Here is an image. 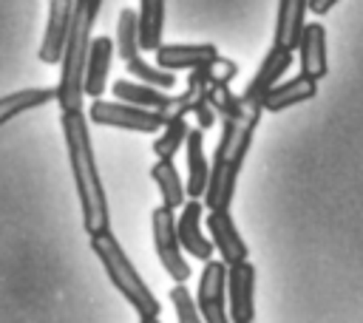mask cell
Segmentation results:
<instances>
[{"instance_id": "obj_1", "label": "cell", "mask_w": 363, "mask_h": 323, "mask_svg": "<svg viewBox=\"0 0 363 323\" xmlns=\"http://www.w3.org/2000/svg\"><path fill=\"white\" fill-rule=\"evenodd\" d=\"M204 99L213 105L221 122V139L210 162L204 198H207V210H227L235 193L238 170L247 159V150L252 144V133L258 128L264 108L258 102L241 99L238 94L230 91V85H210Z\"/></svg>"}, {"instance_id": "obj_2", "label": "cell", "mask_w": 363, "mask_h": 323, "mask_svg": "<svg viewBox=\"0 0 363 323\" xmlns=\"http://www.w3.org/2000/svg\"><path fill=\"white\" fill-rule=\"evenodd\" d=\"M60 125H62L68 164H71V176H74V187H77V198H79V210H82V227L88 235L105 232V230H111V212H108V198H105L99 170H96L91 130H88V119H85L82 108L62 110Z\"/></svg>"}, {"instance_id": "obj_3", "label": "cell", "mask_w": 363, "mask_h": 323, "mask_svg": "<svg viewBox=\"0 0 363 323\" xmlns=\"http://www.w3.org/2000/svg\"><path fill=\"white\" fill-rule=\"evenodd\" d=\"M91 249L94 255L99 258L108 280L116 286V292L136 309L139 320H147V317H159V300L156 295L147 289V283L142 280V275L136 272V266L130 264V258L125 255V249L119 246V241L113 238L111 230L105 232H96L91 235Z\"/></svg>"}, {"instance_id": "obj_4", "label": "cell", "mask_w": 363, "mask_h": 323, "mask_svg": "<svg viewBox=\"0 0 363 323\" xmlns=\"http://www.w3.org/2000/svg\"><path fill=\"white\" fill-rule=\"evenodd\" d=\"M88 119L94 125L119 128V130H136V133H156L164 125L159 110L139 108V105H130V102H108L102 96H96L91 102Z\"/></svg>"}, {"instance_id": "obj_5", "label": "cell", "mask_w": 363, "mask_h": 323, "mask_svg": "<svg viewBox=\"0 0 363 323\" xmlns=\"http://www.w3.org/2000/svg\"><path fill=\"white\" fill-rule=\"evenodd\" d=\"M150 232H153V246H156V255H159L164 272L176 283H184L190 278V264L184 261L182 244L176 238V215H173V210L156 207L150 212Z\"/></svg>"}, {"instance_id": "obj_6", "label": "cell", "mask_w": 363, "mask_h": 323, "mask_svg": "<svg viewBox=\"0 0 363 323\" xmlns=\"http://www.w3.org/2000/svg\"><path fill=\"white\" fill-rule=\"evenodd\" d=\"M224 298H227V264L204 261V272L199 280V298H196V306L204 323H230Z\"/></svg>"}, {"instance_id": "obj_7", "label": "cell", "mask_w": 363, "mask_h": 323, "mask_svg": "<svg viewBox=\"0 0 363 323\" xmlns=\"http://www.w3.org/2000/svg\"><path fill=\"white\" fill-rule=\"evenodd\" d=\"M227 292H230V317L252 320L255 314V266L250 261L227 264Z\"/></svg>"}, {"instance_id": "obj_8", "label": "cell", "mask_w": 363, "mask_h": 323, "mask_svg": "<svg viewBox=\"0 0 363 323\" xmlns=\"http://www.w3.org/2000/svg\"><path fill=\"white\" fill-rule=\"evenodd\" d=\"M71 8L74 0H48V20H45V34L40 42V60L45 65H60L62 48L68 40V26H71Z\"/></svg>"}, {"instance_id": "obj_9", "label": "cell", "mask_w": 363, "mask_h": 323, "mask_svg": "<svg viewBox=\"0 0 363 323\" xmlns=\"http://www.w3.org/2000/svg\"><path fill=\"white\" fill-rule=\"evenodd\" d=\"M113 62V40L111 37H91L88 54H85V68H82V94L96 99L105 94L108 74Z\"/></svg>"}, {"instance_id": "obj_10", "label": "cell", "mask_w": 363, "mask_h": 323, "mask_svg": "<svg viewBox=\"0 0 363 323\" xmlns=\"http://www.w3.org/2000/svg\"><path fill=\"white\" fill-rule=\"evenodd\" d=\"M298 62L301 74L312 79H323L329 74V60H326V28L323 23H303L301 37H298Z\"/></svg>"}, {"instance_id": "obj_11", "label": "cell", "mask_w": 363, "mask_h": 323, "mask_svg": "<svg viewBox=\"0 0 363 323\" xmlns=\"http://www.w3.org/2000/svg\"><path fill=\"white\" fill-rule=\"evenodd\" d=\"M153 54L159 68L176 74V71H193L210 62L213 57H218V48L213 42H170V45H159Z\"/></svg>"}, {"instance_id": "obj_12", "label": "cell", "mask_w": 363, "mask_h": 323, "mask_svg": "<svg viewBox=\"0 0 363 323\" xmlns=\"http://www.w3.org/2000/svg\"><path fill=\"white\" fill-rule=\"evenodd\" d=\"M182 215H176V238L184 246V252H190L199 261H210L213 255V241L204 238L201 232V218H204V207L193 198L187 204H182Z\"/></svg>"}, {"instance_id": "obj_13", "label": "cell", "mask_w": 363, "mask_h": 323, "mask_svg": "<svg viewBox=\"0 0 363 323\" xmlns=\"http://www.w3.org/2000/svg\"><path fill=\"white\" fill-rule=\"evenodd\" d=\"M207 232L213 238V246L221 252L224 264L247 261L250 249H247L244 238L238 235V227L230 218V207L227 210H210V215H207Z\"/></svg>"}, {"instance_id": "obj_14", "label": "cell", "mask_w": 363, "mask_h": 323, "mask_svg": "<svg viewBox=\"0 0 363 323\" xmlns=\"http://www.w3.org/2000/svg\"><path fill=\"white\" fill-rule=\"evenodd\" d=\"M289 65H292V51H289V48H281V45H272V48L267 51V57L261 60L255 76L250 79V85H247L244 94H238V96L247 99V102H258V105H261L264 94L275 85V79H281V74H284Z\"/></svg>"}, {"instance_id": "obj_15", "label": "cell", "mask_w": 363, "mask_h": 323, "mask_svg": "<svg viewBox=\"0 0 363 323\" xmlns=\"http://www.w3.org/2000/svg\"><path fill=\"white\" fill-rule=\"evenodd\" d=\"M318 94V79L306 76V74H298L295 79H286V82H275L264 99H261V108L269 110V113H278V110H286L292 105H301L306 99H312Z\"/></svg>"}, {"instance_id": "obj_16", "label": "cell", "mask_w": 363, "mask_h": 323, "mask_svg": "<svg viewBox=\"0 0 363 323\" xmlns=\"http://www.w3.org/2000/svg\"><path fill=\"white\" fill-rule=\"evenodd\" d=\"M184 144H187V184H184V196H204V187H207V173H210V164H207V156H204V130L201 128H190L187 136H184Z\"/></svg>"}, {"instance_id": "obj_17", "label": "cell", "mask_w": 363, "mask_h": 323, "mask_svg": "<svg viewBox=\"0 0 363 323\" xmlns=\"http://www.w3.org/2000/svg\"><path fill=\"white\" fill-rule=\"evenodd\" d=\"M303 14H306V0H278L272 45H281V48L295 51L298 37H301V28H303Z\"/></svg>"}, {"instance_id": "obj_18", "label": "cell", "mask_w": 363, "mask_h": 323, "mask_svg": "<svg viewBox=\"0 0 363 323\" xmlns=\"http://www.w3.org/2000/svg\"><path fill=\"white\" fill-rule=\"evenodd\" d=\"M136 31H139V51H156L162 45L164 0H139V8H136Z\"/></svg>"}, {"instance_id": "obj_19", "label": "cell", "mask_w": 363, "mask_h": 323, "mask_svg": "<svg viewBox=\"0 0 363 323\" xmlns=\"http://www.w3.org/2000/svg\"><path fill=\"white\" fill-rule=\"evenodd\" d=\"M54 96H57L54 88H23V91L0 96V128L6 122H11L14 116L26 113V110H34V108H43V105L54 102Z\"/></svg>"}, {"instance_id": "obj_20", "label": "cell", "mask_w": 363, "mask_h": 323, "mask_svg": "<svg viewBox=\"0 0 363 323\" xmlns=\"http://www.w3.org/2000/svg\"><path fill=\"white\" fill-rule=\"evenodd\" d=\"M150 178L159 187L162 196V207L167 210H179L184 204V181L173 164V159H156V164L150 167Z\"/></svg>"}, {"instance_id": "obj_21", "label": "cell", "mask_w": 363, "mask_h": 323, "mask_svg": "<svg viewBox=\"0 0 363 323\" xmlns=\"http://www.w3.org/2000/svg\"><path fill=\"white\" fill-rule=\"evenodd\" d=\"M113 96L119 102H130V105L150 108V110H162L167 105V99H170L167 91L153 88V85H145L139 79H116L113 82Z\"/></svg>"}, {"instance_id": "obj_22", "label": "cell", "mask_w": 363, "mask_h": 323, "mask_svg": "<svg viewBox=\"0 0 363 323\" xmlns=\"http://www.w3.org/2000/svg\"><path fill=\"white\" fill-rule=\"evenodd\" d=\"M116 54L128 62L139 57V31H136V8H122L116 17Z\"/></svg>"}, {"instance_id": "obj_23", "label": "cell", "mask_w": 363, "mask_h": 323, "mask_svg": "<svg viewBox=\"0 0 363 323\" xmlns=\"http://www.w3.org/2000/svg\"><path fill=\"white\" fill-rule=\"evenodd\" d=\"M187 130H190V125H187L184 116L164 119V125H162V136L153 142V153H156V159H173L176 150L184 144Z\"/></svg>"}, {"instance_id": "obj_24", "label": "cell", "mask_w": 363, "mask_h": 323, "mask_svg": "<svg viewBox=\"0 0 363 323\" xmlns=\"http://www.w3.org/2000/svg\"><path fill=\"white\" fill-rule=\"evenodd\" d=\"M125 68H128V74H130L133 79H139V82H145V85H153V88H162V91H170V88L176 85V74H173V71H164V68H159V65H150V62H145L142 57L128 60Z\"/></svg>"}, {"instance_id": "obj_25", "label": "cell", "mask_w": 363, "mask_h": 323, "mask_svg": "<svg viewBox=\"0 0 363 323\" xmlns=\"http://www.w3.org/2000/svg\"><path fill=\"white\" fill-rule=\"evenodd\" d=\"M170 303H173V309H176V320H179V323H204L201 314H199V306H196V300L190 298V292H187L184 283H176V286L170 289Z\"/></svg>"}, {"instance_id": "obj_26", "label": "cell", "mask_w": 363, "mask_h": 323, "mask_svg": "<svg viewBox=\"0 0 363 323\" xmlns=\"http://www.w3.org/2000/svg\"><path fill=\"white\" fill-rule=\"evenodd\" d=\"M337 3H340V0H306V11H312V14L323 17V14H329Z\"/></svg>"}, {"instance_id": "obj_27", "label": "cell", "mask_w": 363, "mask_h": 323, "mask_svg": "<svg viewBox=\"0 0 363 323\" xmlns=\"http://www.w3.org/2000/svg\"><path fill=\"white\" fill-rule=\"evenodd\" d=\"M139 323H162L159 317H147V320H139Z\"/></svg>"}, {"instance_id": "obj_28", "label": "cell", "mask_w": 363, "mask_h": 323, "mask_svg": "<svg viewBox=\"0 0 363 323\" xmlns=\"http://www.w3.org/2000/svg\"><path fill=\"white\" fill-rule=\"evenodd\" d=\"M235 323H252V320H235Z\"/></svg>"}]
</instances>
